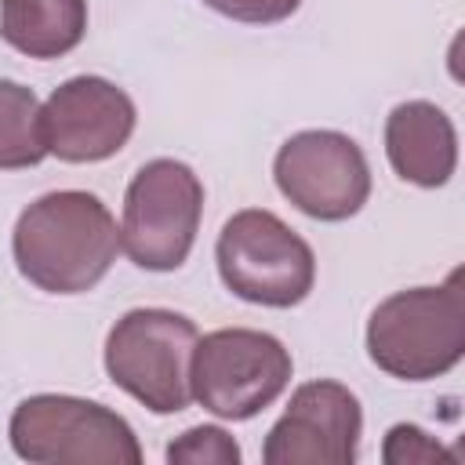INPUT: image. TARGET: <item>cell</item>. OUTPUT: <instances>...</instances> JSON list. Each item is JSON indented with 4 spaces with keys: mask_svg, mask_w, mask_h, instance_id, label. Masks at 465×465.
Listing matches in <instances>:
<instances>
[{
    "mask_svg": "<svg viewBox=\"0 0 465 465\" xmlns=\"http://www.w3.org/2000/svg\"><path fill=\"white\" fill-rule=\"evenodd\" d=\"M11 251L33 287L47 294H84L116 262L120 229L94 193L58 189L18 214Z\"/></svg>",
    "mask_w": 465,
    "mask_h": 465,
    "instance_id": "6da1fadb",
    "label": "cell"
},
{
    "mask_svg": "<svg viewBox=\"0 0 465 465\" xmlns=\"http://www.w3.org/2000/svg\"><path fill=\"white\" fill-rule=\"evenodd\" d=\"M367 356L400 381H429L454 371L465 356L461 269L436 287L396 291L367 320Z\"/></svg>",
    "mask_w": 465,
    "mask_h": 465,
    "instance_id": "7a4b0ae2",
    "label": "cell"
},
{
    "mask_svg": "<svg viewBox=\"0 0 465 465\" xmlns=\"http://www.w3.org/2000/svg\"><path fill=\"white\" fill-rule=\"evenodd\" d=\"M214 258L222 283L251 305L291 309L305 302L316 283L312 247L283 218L262 207L236 211L222 225Z\"/></svg>",
    "mask_w": 465,
    "mask_h": 465,
    "instance_id": "3957f363",
    "label": "cell"
},
{
    "mask_svg": "<svg viewBox=\"0 0 465 465\" xmlns=\"http://www.w3.org/2000/svg\"><path fill=\"white\" fill-rule=\"evenodd\" d=\"M11 447L36 465H138L134 429L105 403L40 392L15 407L7 425Z\"/></svg>",
    "mask_w": 465,
    "mask_h": 465,
    "instance_id": "277c9868",
    "label": "cell"
},
{
    "mask_svg": "<svg viewBox=\"0 0 465 465\" xmlns=\"http://www.w3.org/2000/svg\"><path fill=\"white\" fill-rule=\"evenodd\" d=\"M291 371V352L276 334L222 327L196 338L189 356V392L214 418L247 421L287 389Z\"/></svg>",
    "mask_w": 465,
    "mask_h": 465,
    "instance_id": "5b68a950",
    "label": "cell"
},
{
    "mask_svg": "<svg viewBox=\"0 0 465 465\" xmlns=\"http://www.w3.org/2000/svg\"><path fill=\"white\" fill-rule=\"evenodd\" d=\"M196 338V323L182 312L131 309L105 338V371L153 414H178L193 400L189 356Z\"/></svg>",
    "mask_w": 465,
    "mask_h": 465,
    "instance_id": "8992f818",
    "label": "cell"
},
{
    "mask_svg": "<svg viewBox=\"0 0 465 465\" xmlns=\"http://www.w3.org/2000/svg\"><path fill=\"white\" fill-rule=\"evenodd\" d=\"M200 214L203 185L196 171L171 156L149 160L127 185L120 247L138 269L171 272L189 258Z\"/></svg>",
    "mask_w": 465,
    "mask_h": 465,
    "instance_id": "52a82bcc",
    "label": "cell"
},
{
    "mask_svg": "<svg viewBox=\"0 0 465 465\" xmlns=\"http://www.w3.org/2000/svg\"><path fill=\"white\" fill-rule=\"evenodd\" d=\"M276 189L309 218L345 222L371 196L363 149L341 131H298L272 160Z\"/></svg>",
    "mask_w": 465,
    "mask_h": 465,
    "instance_id": "ba28073f",
    "label": "cell"
},
{
    "mask_svg": "<svg viewBox=\"0 0 465 465\" xmlns=\"http://www.w3.org/2000/svg\"><path fill=\"white\" fill-rule=\"evenodd\" d=\"M363 432L360 400L341 381H305L269 429L265 465H352Z\"/></svg>",
    "mask_w": 465,
    "mask_h": 465,
    "instance_id": "9c48e42d",
    "label": "cell"
},
{
    "mask_svg": "<svg viewBox=\"0 0 465 465\" xmlns=\"http://www.w3.org/2000/svg\"><path fill=\"white\" fill-rule=\"evenodd\" d=\"M134 102L105 76H73L44 102V142L65 163H98L134 131Z\"/></svg>",
    "mask_w": 465,
    "mask_h": 465,
    "instance_id": "30bf717a",
    "label": "cell"
},
{
    "mask_svg": "<svg viewBox=\"0 0 465 465\" xmlns=\"http://www.w3.org/2000/svg\"><path fill=\"white\" fill-rule=\"evenodd\" d=\"M385 153L403 182L440 189L458 167V131L436 102H400L385 116Z\"/></svg>",
    "mask_w": 465,
    "mask_h": 465,
    "instance_id": "8fae6325",
    "label": "cell"
},
{
    "mask_svg": "<svg viewBox=\"0 0 465 465\" xmlns=\"http://www.w3.org/2000/svg\"><path fill=\"white\" fill-rule=\"evenodd\" d=\"M87 33V0H0V36L29 58H62Z\"/></svg>",
    "mask_w": 465,
    "mask_h": 465,
    "instance_id": "7c38bea8",
    "label": "cell"
},
{
    "mask_svg": "<svg viewBox=\"0 0 465 465\" xmlns=\"http://www.w3.org/2000/svg\"><path fill=\"white\" fill-rule=\"evenodd\" d=\"M44 156L47 142L40 98L15 80H0V171L36 167Z\"/></svg>",
    "mask_w": 465,
    "mask_h": 465,
    "instance_id": "4fadbf2b",
    "label": "cell"
},
{
    "mask_svg": "<svg viewBox=\"0 0 465 465\" xmlns=\"http://www.w3.org/2000/svg\"><path fill=\"white\" fill-rule=\"evenodd\" d=\"M171 465H236L240 443L218 425H193L167 447Z\"/></svg>",
    "mask_w": 465,
    "mask_h": 465,
    "instance_id": "5bb4252c",
    "label": "cell"
},
{
    "mask_svg": "<svg viewBox=\"0 0 465 465\" xmlns=\"http://www.w3.org/2000/svg\"><path fill=\"white\" fill-rule=\"evenodd\" d=\"M381 458L389 465H432V461H443V465H454L458 454H450L443 443H436L425 429L418 425H392L385 432V443H381Z\"/></svg>",
    "mask_w": 465,
    "mask_h": 465,
    "instance_id": "9a60e30c",
    "label": "cell"
},
{
    "mask_svg": "<svg viewBox=\"0 0 465 465\" xmlns=\"http://www.w3.org/2000/svg\"><path fill=\"white\" fill-rule=\"evenodd\" d=\"M207 7H214L218 15L232 18V22H247V25H272L283 22L298 11L302 0H203Z\"/></svg>",
    "mask_w": 465,
    "mask_h": 465,
    "instance_id": "2e32d148",
    "label": "cell"
}]
</instances>
